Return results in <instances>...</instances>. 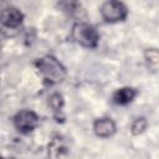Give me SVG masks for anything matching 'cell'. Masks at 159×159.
Masks as SVG:
<instances>
[{
    "instance_id": "6",
    "label": "cell",
    "mask_w": 159,
    "mask_h": 159,
    "mask_svg": "<svg viewBox=\"0 0 159 159\" xmlns=\"http://www.w3.org/2000/svg\"><path fill=\"white\" fill-rule=\"evenodd\" d=\"M117 125L109 117H101L93 122V132L99 138H111L114 135Z\"/></svg>"
},
{
    "instance_id": "8",
    "label": "cell",
    "mask_w": 159,
    "mask_h": 159,
    "mask_svg": "<svg viewBox=\"0 0 159 159\" xmlns=\"http://www.w3.org/2000/svg\"><path fill=\"white\" fill-rule=\"evenodd\" d=\"M66 153V147L61 138H53L48 144V157L51 159H61Z\"/></svg>"
},
{
    "instance_id": "3",
    "label": "cell",
    "mask_w": 159,
    "mask_h": 159,
    "mask_svg": "<svg viewBox=\"0 0 159 159\" xmlns=\"http://www.w3.org/2000/svg\"><path fill=\"white\" fill-rule=\"evenodd\" d=\"M99 14L106 22L114 24V22L123 21L127 17L128 9L125 4L122 1L108 0L102 2V5L99 6Z\"/></svg>"
},
{
    "instance_id": "11",
    "label": "cell",
    "mask_w": 159,
    "mask_h": 159,
    "mask_svg": "<svg viewBox=\"0 0 159 159\" xmlns=\"http://www.w3.org/2000/svg\"><path fill=\"white\" fill-rule=\"evenodd\" d=\"M144 58L149 63V66L157 67L159 65V51L155 47L144 50Z\"/></svg>"
},
{
    "instance_id": "7",
    "label": "cell",
    "mask_w": 159,
    "mask_h": 159,
    "mask_svg": "<svg viewBox=\"0 0 159 159\" xmlns=\"http://www.w3.org/2000/svg\"><path fill=\"white\" fill-rule=\"evenodd\" d=\"M137 89L133 87H122L118 88L113 94H112V102L117 106H125L130 103L135 97H137Z\"/></svg>"
},
{
    "instance_id": "9",
    "label": "cell",
    "mask_w": 159,
    "mask_h": 159,
    "mask_svg": "<svg viewBox=\"0 0 159 159\" xmlns=\"http://www.w3.org/2000/svg\"><path fill=\"white\" fill-rule=\"evenodd\" d=\"M147 128H148V120H147V118L138 117L130 124V133H132V135H135L137 137V135L143 134L147 130Z\"/></svg>"
},
{
    "instance_id": "2",
    "label": "cell",
    "mask_w": 159,
    "mask_h": 159,
    "mask_svg": "<svg viewBox=\"0 0 159 159\" xmlns=\"http://www.w3.org/2000/svg\"><path fill=\"white\" fill-rule=\"evenodd\" d=\"M71 36L76 43L84 48H94L99 41V34L97 29L83 21L75 22L71 29Z\"/></svg>"
},
{
    "instance_id": "1",
    "label": "cell",
    "mask_w": 159,
    "mask_h": 159,
    "mask_svg": "<svg viewBox=\"0 0 159 159\" xmlns=\"http://www.w3.org/2000/svg\"><path fill=\"white\" fill-rule=\"evenodd\" d=\"M41 76L51 84H58L65 81L67 72L63 65L52 55H45L36 62Z\"/></svg>"
},
{
    "instance_id": "5",
    "label": "cell",
    "mask_w": 159,
    "mask_h": 159,
    "mask_svg": "<svg viewBox=\"0 0 159 159\" xmlns=\"http://www.w3.org/2000/svg\"><path fill=\"white\" fill-rule=\"evenodd\" d=\"M24 21V14L16 6H6L0 11V27L2 30H17Z\"/></svg>"
},
{
    "instance_id": "10",
    "label": "cell",
    "mask_w": 159,
    "mask_h": 159,
    "mask_svg": "<svg viewBox=\"0 0 159 159\" xmlns=\"http://www.w3.org/2000/svg\"><path fill=\"white\" fill-rule=\"evenodd\" d=\"M48 104L50 107L55 111V112H60L62 108H63V104H65V101H63V96L58 92H55L52 93L50 97H48Z\"/></svg>"
},
{
    "instance_id": "4",
    "label": "cell",
    "mask_w": 159,
    "mask_h": 159,
    "mask_svg": "<svg viewBox=\"0 0 159 159\" xmlns=\"http://www.w3.org/2000/svg\"><path fill=\"white\" fill-rule=\"evenodd\" d=\"M15 128L21 133H30L40 124L39 116L31 109H21L12 118Z\"/></svg>"
}]
</instances>
